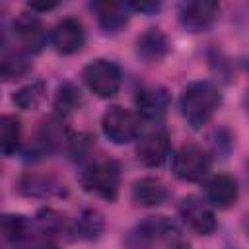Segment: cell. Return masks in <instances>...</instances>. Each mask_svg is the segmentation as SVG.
<instances>
[{
    "instance_id": "obj_22",
    "label": "cell",
    "mask_w": 249,
    "mask_h": 249,
    "mask_svg": "<svg viewBox=\"0 0 249 249\" xmlns=\"http://www.w3.org/2000/svg\"><path fill=\"white\" fill-rule=\"evenodd\" d=\"M80 105H82V91H80L72 82H62V84H58L56 93H54V99H53L54 117L66 119V117L72 115Z\"/></svg>"
},
{
    "instance_id": "obj_19",
    "label": "cell",
    "mask_w": 249,
    "mask_h": 249,
    "mask_svg": "<svg viewBox=\"0 0 249 249\" xmlns=\"http://www.w3.org/2000/svg\"><path fill=\"white\" fill-rule=\"evenodd\" d=\"M105 230V220L103 216L93 210V208H84L68 226V231L82 241H95L101 237Z\"/></svg>"
},
{
    "instance_id": "obj_16",
    "label": "cell",
    "mask_w": 249,
    "mask_h": 249,
    "mask_svg": "<svg viewBox=\"0 0 249 249\" xmlns=\"http://www.w3.org/2000/svg\"><path fill=\"white\" fill-rule=\"evenodd\" d=\"M91 14L97 19V25L105 33H119L121 29L126 27L130 19V8L128 4L123 2H113V0H97L89 4Z\"/></svg>"
},
{
    "instance_id": "obj_4",
    "label": "cell",
    "mask_w": 249,
    "mask_h": 249,
    "mask_svg": "<svg viewBox=\"0 0 249 249\" xmlns=\"http://www.w3.org/2000/svg\"><path fill=\"white\" fill-rule=\"evenodd\" d=\"M210 165H212L210 152L195 142H187V144L179 146L171 158V169H173L175 177H179L181 181L193 183V181L204 179Z\"/></svg>"
},
{
    "instance_id": "obj_20",
    "label": "cell",
    "mask_w": 249,
    "mask_h": 249,
    "mask_svg": "<svg viewBox=\"0 0 249 249\" xmlns=\"http://www.w3.org/2000/svg\"><path fill=\"white\" fill-rule=\"evenodd\" d=\"M33 222L23 216V214H4L2 216V233H4V239L14 243V245H19V243H25L31 239V233H33Z\"/></svg>"
},
{
    "instance_id": "obj_8",
    "label": "cell",
    "mask_w": 249,
    "mask_h": 249,
    "mask_svg": "<svg viewBox=\"0 0 249 249\" xmlns=\"http://www.w3.org/2000/svg\"><path fill=\"white\" fill-rule=\"evenodd\" d=\"M220 4L214 0H191L181 2L177 8V19L181 27L189 33L208 31L218 19Z\"/></svg>"
},
{
    "instance_id": "obj_23",
    "label": "cell",
    "mask_w": 249,
    "mask_h": 249,
    "mask_svg": "<svg viewBox=\"0 0 249 249\" xmlns=\"http://www.w3.org/2000/svg\"><path fill=\"white\" fill-rule=\"evenodd\" d=\"M47 97V88L43 80H33L25 86H21L18 91H14L12 101L16 107H19L21 111H33L37 109L43 99Z\"/></svg>"
},
{
    "instance_id": "obj_25",
    "label": "cell",
    "mask_w": 249,
    "mask_h": 249,
    "mask_svg": "<svg viewBox=\"0 0 249 249\" xmlns=\"http://www.w3.org/2000/svg\"><path fill=\"white\" fill-rule=\"evenodd\" d=\"M35 228L45 235V237H53V235H58L62 233L64 230H68L66 226V220H64V214H60L58 210L54 208H41L37 214H35V220H33Z\"/></svg>"
},
{
    "instance_id": "obj_11",
    "label": "cell",
    "mask_w": 249,
    "mask_h": 249,
    "mask_svg": "<svg viewBox=\"0 0 249 249\" xmlns=\"http://www.w3.org/2000/svg\"><path fill=\"white\" fill-rule=\"evenodd\" d=\"M62 140H66V134L62 128V119H58V117L45 119L39 124V128L35 130L33 138L29 140V144L25 148V156L27 158L51 156L62 144Z\"/></svg>"
},
{
    "instance_id": "obj_7",
    "label": "cell",
    "mask_w": 249,
    "mask_h": 249,
    "mask_svg": "<svg viewBox=\"0 0 249 249\" xmlns=\"http://www.w3.org/2000/svg\"><path fill=\"white\" fill-rule=\"evenodd\" d=\"M12 37L14 47L25 54H37L43 51L47 43V31L41 23V19L31 12H23L12 21Z\"/></svg>"
},
{
    "instance_id": "obj_29",
    "label": "cell",
    "mask_w": 249,
    "mask_h": 249,
    "mask_svg": "<svg viewBox=\"0 0 249 249\" xmlns=\"http://www.w3.org/2000/svg\"><path fill=\"white\" fill-rule=\"evenodd\" d=\"M58 4H54V2H47V4H37V2H29V8H31V12H49V10H53V8H56Z\"/></svg>"
},
{
    "instance_id": "obj_3",
    "label": "cell",
    "mask_w": 249,
    "mask_h": 249,
    "mask_svg": "<svg viewBox=\"0 0 249 249\" xmlns=\"http://www.w3.org/2000/svg\"><path fill=\"white\" fill-rule=\"evenodd\" d=\"M84 84L91 93L101 99H111L119 93L123 84V72L117 62L107 58H93L82 70Z\"/></svg>"
},
{
    "instance_id": "obj_32",
    "label": "cell",
    "mask_w": 249,
    "mask_h": 249,
    "mask_svg": "<svg viewBox=\"0 0 249 249\" xmlns=\"http://www.w3.org/2000/svg\"><path fill=\"white\" fill-rule=\"evenodd\" d=\"M245 228H247V235H249V216H247V222H245Z\"/></svg>"
},
{
    "instance_id": "obj_1",
    "label": "cell",
    "mask_w": 249,
    "mask_h": 249,
    "mask_svg": "<svg viewBox=\"0 0 249 249\" xmlns=\"http://www.w3.org/2000/svg\"><path fill=\"white\" fill-rule=\"evenodd\" d=\"M222 105V93L210 80H195L187 84L179 95V109L187 124L195 130L202 128Z\"/></svg>"
},
{
    "instance_id": "obj_28",
    "label": "cell",
    "mask_w": 249,
    "mask_h": 249,
    "mask_svg": "<svg viewBox=\"0 0 249 249\" xmlns=\"http://www.w3.org/2000/svg\"><path fill=\"white\" fill-rule=\"evenodd\" d=\"M128 8L140 14H154L161 8V4L160 2H128Z\"/></svg>"
},
{
    "instance_id": "obj_21",
    "label": "cell",
    "mask_w": 249,
    "mask_h": 249,
    "mask_svg": "<svg viewBox=\"0 0 249 249\" xmlns=\"http://www.w3.org/2000/svg\"><path fill=\"white\" fill-rule=\"evenodd\" d=\"M31 70V62H29V54L18 51V49H2V58H0V74L2 78L8 80H18L21 76H25Z\"/></svg>"
},
{
    "instance_id": "obj_27",
    "label": "cell",
    "mask_w": 249,
    "mask_h": 249,
    "mask_svg": "<svg viewBox=\"0 0 249 249\" xmlns=\"http://www.w3.org/2000/svg\"><path fill=\"white\" fill-rule=\"evenodd\" d=\"M231 146H233V140H231V134L228 132V128H216L212 134V154L226 158L230 154Z\"/></svg>"
},
{
    "instance_id": "obj_9",
    "label": "cell",
    "mask_w": 249,
    "mask_h": 249,
    "mask_svg": "<svg viewBox=\"0 0 249 249\" xmlns=\"http://www.w3.org/2000/svg\"><path fill=\"white\" fill-rule=\"evenodd\" d=\"M179 216L198 235H210L218 228V220L212 206L204 198H198L195 195H187L181 198Z\"/></svg>"
},
{
    "instance_id": "obj_14",
    "label": "cell",
    "mask_w": 249,
    "mask_h": 249,
    "mask_svg": "<svg viewBox=\"0 0 249 249\" xmlns=\"http://www.w3.org/2000/svg\"><path fill=\"white\" fill-rule=\"evenodd\" d=\"M204 200L212 208H230L235 204L239 196V185L233 175L228 173H216L204 181Z\"/></svg>"
},
{
    "instance_id": "obj_26",
    "label": "cell",
    "mask_w": 249,
    "mask_h": 249,
    "mask_svg": "<svg viewBox=\"0 0 249 249\" xmlns=\"http://www.w3.org/2000/svg\"><path fill=\"white\" fill-rule=\"evenodd\" d=\"M93 136L88 134V132H74V134H68L66 136V152L72 160H84L89 150L93 148Z\"/></svg>"
},
{
    "instance_id": "obj_30",
    "label": "cell",
    "mask_w": 249,
    "mask_h": 249,
    "mask_svg": "<svg viewBox=\"0 0 249 249\" xmlns=\"http://www.w3.org/2000/svg\"><path fill=\"white\" fill-rule=\"evenodd\" d=\"M243 105H245V109H247V113H249V89L245 91V97H243Z\"/></svg>"
},
{
    "instance_id": "obj_17",
    "label": "cell",
    "mask_w": 249,
    "mask_h": 249,
    "mask_svg": "<svg viewBox=\"0 0 249 249\" xmlns=\"http://www.w3.org/2000/svg\"><path fill=\"white\" fill-rule=\"evenodd\" d=\"M167 53H169V41L160 27H150L136 37V54L144 62L158 64L165 58Z\"/></svg>"
},
{
    "instance_id": "obj_15",
    "label": "cell",
    "mask_w": 249,
    "mask_h": 249,
    "mask_svg": "<svg viewBox=\"0 0 249 249\" xmlns=\"http://www.w3.org/2000/svg\"><path fill=\"white\" fill-rule=\"evenodd\" d=\"M18 191L29 198H53L66 195V185L54 175L27 171L18 179Z\"/></svg>"
},
{
    "instance_id": "obj_24",
    "label": "cell",
    "mask_w": 249,
    "mask_h": 249,
    "mask_svg": "<svg viewBox=\"0 0 249 249\" xmlns=\"http://www.w3.org/2000/svg\"><path fill=\"white\" fill-rule=\"evenodd\" d=\"M21 144V123L14 115H4L0 121V148L6 158L14 156Z\"/></svg>"
},
{
    "instance_id": "obj_18",
    "label": "cell",
    "mask_w": 249,
    "mask_h": 249,
    "mask_svg": "<svg viewBox=\"0 0 249 249\" xmlns=\"http://www.w3.org/2000/svg\"><path fill=\"white\" fill-rule=\"evenodd\" d=\"M169 198V189L161 179L156 177H142L132 185V200L138 206H160Z\"/></svg>"
},
{
    "instance_id": "obj_10",
    "label": "cell",
    "mask_w": 249,
    "mask_h": 249,
    "mask_svg": "<svg viewBox=\"0 0 249 249\" xmlns=\"http://www.w3.org/2000/svg\"><path fill=\"white\" fill-rule=\"evenodd\" d=\"M49 43L58 54H74L86 43V29L78 18H62L49 31Z\"/></svg>"
},
{
    "instance_id": "obj_31",
    "label": "cell",
    "mask_w": 249,
    "mask_h": 249,
    "mask_svg": "<svg viewBox=\"0 0 249 249\" xmlns=\"http://www.w3.org/2000/svg\"><path fill=\"white\" fill-rule=\"evenodd\" d=\"M226 249H239L237 245H226Z\"/></svg>"
},
{
    "instance_id": "obj_2",
    "label": "cell",
    "mask_w": 249,
    "mask_h": 249,
    "mask_svg": "<svg viewBox=\"0 0 249 249\" xmlns=\"http://www.w3.org/2000/svg\"><path fill=\"white\" fill-rule=\"evenodd\" d=\"M80 185L103 200H117L121 189V167L115 160H97L80 173Z\"/></svg>"
},
{
    "instance_id": "obj_12",
    "label": "cell",
    "mask_w": 249,
    "mask_h": 249,
    "mask_svg": "<svg viewBox=\"0 0 249 249\" xmlns=\"http://www.w3.org/2000/svg\"><path fill=\"white\" fill-rule=\"evenodd\" d=\"M169 93L161 86H142L134 95V105L144 121L160 123L169 109Z\"/></svg>"
},
{
    "instance_id": "obj_13",
    "label": "cell",
    "mask_w": 249,
    "mask_h": 249,
    "mask_svg": "<svg viewBox=\"0 0 249 249\" xmlns=\"http://www.w3.org/2000/svg\"><path fill=\"white\" fill-rule=\"evenodd\" d=\"M177 235V228L173 220L167 216H146L142 222L134 226V230L128 235V241L134 247H142L160 239H171Z\"/></svg>"
},
{
    "instance_id": "obj_5",
    "label": "cell",
    "mask_w": 249,
    "mask_h": 249,
    "mask_svg": "<svg viewBox=\"0 0 249 249\" xmlns=\"http://www.w3.org/2000/svg\"><path fill=\"white\" fill-rule=\"evenodd\" d=\"M171 150L169 132L160 123H154L150 128L140 130L136 138V160L146 167H160Z\"/></svg>"
},
{
    "instance_id": "obj_6",
    "label": "cell",
    "mask_w": 249,
    "mask_h": 249,
    "mask_svg": "<svg viewBox=\"0 0 249 249\" xmlns=\"http://www.w3.org/2000/svg\"><path fill=\"white\" fill-rule=\"evenodd\" d=\"M101 130L107 140H111L117 146H123L138 138L140 123L132 111L121 105H113L101 117Z\"/></svg>"
}]
</instances>
